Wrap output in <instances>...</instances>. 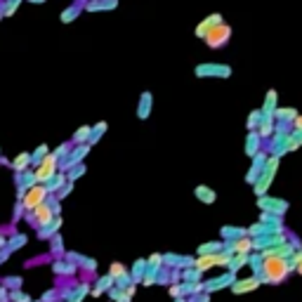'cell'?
Returning a JSON list of instances; mask_svg holds the SVG:
<instances>
[{"label":"cell","instance_id":"2","mask_svg":"<svg viewBox=\"0 0 302 302\" xmlns=\"http://www.w3.org/2000/svg\"><path fill=\"white\" fill-rule=\"evenodd\" d=\"M234 69L229 64H220V62H206V64H196L194 76L196 78H232Z\"/></svg>","mask_w":302,"mask_h":302},{"label":"cell","instance_id":"6","mask_svg":"<svg viewBox=\"0 0 302 302\" xmlns=\"http://www.w3.org/2000/svg\"><path fill=\"white\" fill-rule=\"evenodd\" d=\"M45 198H47V189L43 184H36L33 189H29V191H26V196L22 198V206L26 210H31V213H33L38 206H43V203H45Z\"/></svg>","mask_w":302,"mask_h":302},{"label":"cell","instance_id":"35","mask_svg":"<svg viewBox=\"0 0 302 302\" xmlns=\"http://www.w3.org/2000/svg\"><path fill=\"white\" fill-rule=\"evenodd\" d=\"M0 246H5V239H3V236H0Z\"/></svg>","mask_w":302,"mask_h":302},{"label":"cell","instance_id":"31","mask_svg":"<svg viewBox=\"0 0 302 302\" xmlns=\"http://www.w3.org/2000/svg\"><path fill=\"white\" fill-rule=\"evenodd\" d=\"M111 274H114V276H123L125 269L121 267V264H111Z\"/></svg>","mask_w":302,"mask_h":302},{"label":"cell","instance_id":"30","mask_svg":"<svg viewBox=\"0 0 302 302\" xmlns=\"http://www.w3.org/2000/svg\"><path fill=\"white\" fill-rule=\"evenodd\" d=\"M250 243H253L250 239H241V241H236V250H239V253H243V250H248V248H250Z\"/></svg>","mask_w":302,"mask_h":302},{"label":"cell","instance_id":"3","mask_svg":"<svg viewBox=\"0 0 302 302\" xmlns=\"http://www.w3.org/2000/svg\"><path fill=\"white\" fill-rule=\"evenodd\" d=\"M229 38H232V26H229V24H220V26H215V29L206 36L203 43H206L210 50H220V47H225L227 43H229Z\"/></svg>","mask_w":302,"mask_h":302},{"label":"cell","instance_id":"36","mask_svg":"<svg viewBox=\"0 0 302 302\" xmlns=\"http://www.w3.org/2000/svg\"><path fill=\"white\" fill-rule=\"evenodd\" d=\"M31 3H45V0H31Z\"/></svg>","mask_w":302,"mask_h":302},{"label":"cell","instance_id":"28","mask_svg":"<svg viewBox=\"0 0 302 302\" xmlns=\"http://www.w3.org/2000/svg\"><path fill=\"white\" fill-rule=\"evenodd\" d=\"M19 3H22V0H8V3H5V15H15V10L19 8Z\"/></svg>","mask_w":302,"mask_h":302},{"label":"cell","instance_id":"25","mask_svg":"<svg viewBox=\"0 0 302 302\" xmlns=\"http://www.w3.org/2000/svg\"><path fill=\"white\" fill-rule=\"evenodd\" d=\"M47 154H50V149H47V144H40V147L36 149V154L31 156V163H33V165H40V163H43V158H45Z\"/></svg>","mask_w":302,"mask_h":302},{"label":"cell","instance_id":"5","mask_svg":"<svg viewBox=\"0 0 302 302\" xmlns=\"http://www.w3.org/2000/svg\"><path fill=\"white\" fill-rule=\"evenodd\" d=\"M57 168H59V158L54 154H47L45 158H43V163L38 165V170H36V182H38V184H47V182L57 175Z\"/></svg>","mask_w":302,"mask_h":302},{"label":"cell","instance_id":"37","mask_svg":"<svg viewBox=\"0 0 302 302\" xmlns=\"http://www.w3.org/2000/svg\"><path fill=\"white\" fill-rule=\"evenodd\" d=\"M300 271H302V264H300Z\"/></svg>","mask_w":302,"mask_h":302},{"label":"cell","instance_id":"9","mask_svg":"<svg viewBox=\"0 0 302 302\" xmlns=\"http://www.w3.org/2000/svg\"><path fill=\"white\" fill-rule=\"evenodd\" d=\"M151 109H154V94L149 92V90H144V92L140 94V104H137V118H140V121H147V118L151 116Z\"/></svg>","mask_w":302,"mask_h":302},{"label":"cell","instance_id":"18","mask_svg":"<svg viewBox=\"0 0 302 302\" xmlns=\"http://www.w3.org/2000/svg\"><path fill=\"white\" fill-rule=\"evenodd\" d=\"M107 128H109V125L104 123V121H99L97 125H92V135H90V142H87V144H90V147H92V144H97V142L102 140V135L107 132Z\"/></svg>","mask_w":302,"mask_h":302},{"label":"cell","instance_id":"17","mask_svg":"<svg viewBox=\"0 0 302 302\" xmlns=\"http://www.w3.org/2000/svg\"><path fill=\"white\" fill-rule=\"evenodd\" d=\"M274 132H276V121H264L262 118V123H260V128H257V135L264 140V137H271Z\"/></svg>","mask_w":302,"mask_h":302},{"label":"cell","instance_id":"19","mask_svg":"<svg viewBox=\"0 0 302 302\" xmlns=\"http://www.w3.org/2000/svg\"><path fill=\"white\" fill-rule=\"evenodd\" d=\"M220 262H229V257L225 255H208V257H201L198 260V267L206 269V267H213V264H220Z\"/></svg>","mask_w":302,"mask_h":302},{"label":"cell","instance_id":"7","mask_svg":"<svg viewBox=\"0 0 302 302\" xmlns=\"http://www.w3.org/2000/svg\"><path fill=\"white\" fill-rule=\"evenodd\" d=\"M220 24H225V17L220 15V12H213V15H208L198 26H196V36L201 40H206V36H208L215 26H220Z\"/></svg>","mask_w":302,"mask_h":302},{"label":"cell","instance_id":"15","mask_svg":"<svg viewBox=\"0 0 302 302\" xmlns=\"http://www.w3.org/2000/svg\"><path fill=\"white\" fill-rule=\"evenodd\" d=\"M90 135H92V125H80V128L73 132V142H76V144H87V142H90Z\"/></svg>","mask_w":302,"mask_h":302},{"label":"cell","instance_id":"21","mask_svg":"<svg viewBox=\"0 0 302 302\" xmlns=\"http://www.w3.org/2000/svg\"><path fill=\"white\" fill-rule=\"evenodd\" d=\"M64 182H66V177H64L62 172H57V175H54V177L50 179L47 184H43V186H45V189H47V194H50V191H54V189H59V186L64 189V186H66Z\"/></svg>","mask_w":302,"mask_h":302},{"label":"cell","instance_id":"10","mask_svg":"<svg viewBox=\"0 0 302 302\" xmlns=\"http://www.w3.org/2000/svg\"><path fill=\"white\" fill-rule=\"evenodd\" d=\"M267 158H269V156L264 154V151H260V154L255 156V158H253V168H250V172H248V182H253V184H255L257 182V177H260V175H262V170H264V165H267Z\"/></svg>","mask_w":302,"mask_h":302},{"label":"cell","instance_id":"13","mask_svg":"<svg viewBox=\"0 0 302 302\" xmlns=\"http://www.w3.org/2000/svg\"><path fill=\"white\" fill-rule=\"evenodd\" d=\"M52 206H47V203H43V206H38V208L33 210V217H36V222H38L40 227H47L50 222H52Z\"/></svg>","mask_w":302,"mask_h":302},{"label":"cell","instance_id":"4","mask_svg":"<svg viewBox=\"0 0 302 302\" xmlns=\"http://www.w3.org/2000/svg\"><path fill=\"white\" fill-rule=\"evenodd\" d=\"M276 170H279V156L271 154L269 158H267V165H264L262 175H260V177H257V182H255V191H257L260 196H262L264 191H267V186L271 184V179H274Z\"/></svg>","mask_w":302,"mask_h":302},{"label":"cell","instance_id":"12","mask_svg":"<svg viewBox=\"0 0 302 302\" xmlns=\"http://www.w3.org/2000/svg\"><path fill=\"white\" fill-rule=\"evenodd\" d=\"M260 151H262V137H260L257 132H248V135H246V154H248L250 158H255Z\"/></svg>","mask_w":302,"mask_h":302},{"label":"cell","instance_id":"14","mask_svg":"<svg viewBox=\"0 0 302 302\" xmlns=\"http://www.w3.org/2000/svg\"><path fill=\"white\" fill-rule=\"evenodd\" d=\"M118 8V0H92V3H87L85 10L90 12H97V10H116Z\"/></svg>","mask_w":302,"mask_h":302},{"label":"cell","instance_id":"26","mask_svg":"<svg viewBox=\"0 0 302 302\" xmlns=\"http://www.w3.org/2000/svg\"><path fill=\"white\" fill-rule=\"evenodd\" d=\"M59 225H62V220H59V217H54V220L50 222V225L40 229V239H47V236H50L52 232H57V227H59Z\"/></svg>","mask_w":302,"mask_h":302},{"label":"cell","instance_id":"24","mask_svg":"<svg viewBox=\"0 0 302 302\" xmlns=\"http://www.w3.org/2000/svg\"><path fill=\"white\" fill-rule=\"evenodd\" d=\"M260 206L262 208H267V210H286V203H281V201H276V198H260Z\"/></svg>","mask_w":302,"mask_h":302},{"label":"cell","instance_id":"32","mask_svg":"<svg viewBox=\"0 0 302 302\" xmlns=\"http://www.w3.org/2000/svg\"><path fill=\"white\" fill-rule=\"evenodd\" d=\"M12 297H15L17 302H29V297H26V295H22L19 290H15V293H12Z\"/></svg>","mask_w":302,"mask_h":302},{"label":"cell","instance_id":"29","mask_svg":"<svg viewBox=\"0 0 302 302\" xmlns=\"http://www.w3.org/2000/svg\"><path fill=\"white\" fill-rule=\"evenodd\" d=\"M24 241H26V239H24L22 234H17V239H12V241H10V246H8V250H10V253H12V250H15V248H19V246H22Z\"/></svg>","mask_w":302,"mask_h":302},{"label":"cell","instance_id":"23","mask_svg":"<svg viewBox=\"0 0 302 302\" xmlns=\"http://www.w3.org/2000/svg\"><path fill=\"white\" fill-rule=\"evenodd\" d=\"M196 196H198L203 203H213V201H215V191L208 189V186H203V184L196 186Z\"/></svg>","mask_w":302,"mask_h":302},{"label":"cell","instance_id":"34","mask_svg":"<svg viewBox=\"0 0 302 302\" xmlns=\"http://www.w3.org/2000/svg\"><path fill=\"white\" fill-rule=\"evenodd\" d=\"M8 255H10V250H3V253H0V262H5V260H8Z\"/></svg>","mask_w":302,"mask_h":302},{"label":"cell","instance_id":"33","mask_svg":"<svg viewBox=\"0 0 302 302\" xmlns=\"http://www.w3.org/2000/svg\"><path fill=\"white\" fill-rule=\"evenodd\" d=\"M293 130H297V132H302V114L297 118H295V123H293Z\"/></svg>","mask_w":302,"mask_h":302},{"label":"cell","instance_id":"11","mask_svg":"<svg viewBox=\"0 0 302 302\" xmlns=\"http://www.w3.org/2000/svg\"><path fill=\"white\" fill-rule=\"evenodd\" d=\"M297 116H300V111H297L295 107H279V109H276V116H274V118H276L279 123H283V125H293Z\"/></svg>","mask_w":302,"mask_h":302},{"label":"cell","instance_id":"22","mask_svg":"<svg viewBox=\"0 0 302 302\" xmlns=\"http://www.w3.org/2000/svg\"><path fill=\"white\" fill-rule=\"evenodd\" d=\"M260 123H262V111H250L248 116V132H257V128H260Z\"/></svg>","mask_w":302,"mask_h":302},{"label":"cell","instance_id":"20","mask_svg":"<svg viewBox=\"0 0 302 302\" xmlns=\"http://www.w3.org/2000/svg\"><path fill=\"white\" fill-rule=\"evenodd\" d=\"M80 15V5H71V8H66L62 12V17H59V19H62V24H71L73 22V19H76V17Z\"/></svg>","mask_w":302,"mask_h":302},{"label":"cell","instance_id":"27","mask_svg":"<svg viewBox=\"0 0 302 302\" xmlns=\"http://www.w3.org/2000/svg\"><path fill=\"white\" fill-rule=\"evenodd\" d=\"M83 172H85V165H83V163H80V165H76V168H71V172H69V182H73L76 177H80Z\"/></svg>","mask_w":302,"mask_h":302},{"label":"cell","instance_id":"1","mask_svg":"<svg viewBox=\"0 0 302 302\" xmlns=\"http://www.w3.org/2000/svg\"><path fill=\"white\" fill-rule=\"evenodd\" d=\"M262 269L269 281H281L286 276L288 264H286V260L281 255H276V253H267V255L262 257Z\"/></svg>","mask_w":302,"mask_h":302},{"label":"cell","instance_id":"8","mask_svg":"<svg viewBox=\"0 0 302 302\" xmlns=\"http://www.w3.org/2000/svg\"><path fill=\"white\" fill-rule=\"evenodd\" d=\"M276 109H279V94H276V90H267V94H264V104H262V118L264 121H276Z\"/></svg>","mask_w":302,"mask_h":302},{"label":"cell","instance_id":"16","mask_svg":"<svg viewBox=\"0 0 302 302\" xmlns=\"http://www.w3.org/2000/svg\"><path fill=\"white\" fill-rule=\"evenodd\" d=\"M29 163H31V154H26V151H24V154H19L15 161H12V170H17V175H19V172L26 170V165H29Z\"/></svg>","mask_w":302,"mask_h":302}]
</instances>
